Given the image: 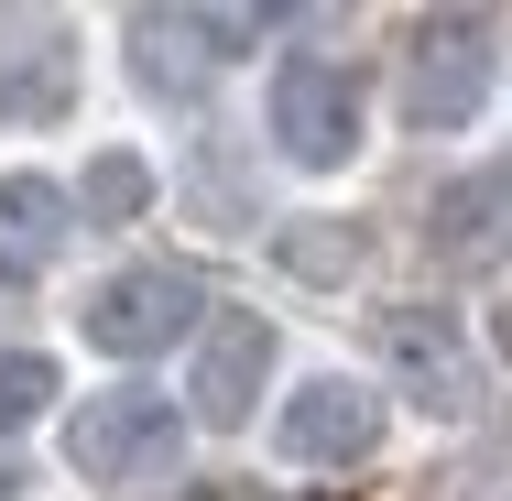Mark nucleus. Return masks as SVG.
I'll return each mask as SVG.
<instances>
[{
	"label": "nucleus",
	"instance_id": "10",
	"mask_svg": "<svg viewBox=\"0 0 512 501\" xmlns=\"http://www.w3.org/2000/svg\"><path fill=\"white\" fill-rule=\"evenodd\" d=\"M11 33H22V55H0V120H66V99H77L66 33L55 22H11Z\"/></svg>",
	"mask_w": 512,
	"mask_h": 501
},
{
	"label": "nucleus",
	"instance_id": "5",
	"mask_svg": "<svg viewBox=\"0 0 512 501\" xmlns=\"http://www.w3.org/2000/svg\"><path fill=\"white\" fill-rule=\"evenodd\" d=\"M425 251H436L447 273L512 262V164H480V175H458L447 197L425 207Z\"/></svg>",
	"mask_w": 512,
	"mask_h": 501
},
{
	"label": "nucleus",
	"instance_id": "14",
	"mask_svg": "<svg viewBox=\"0 0 512 501\" xmlns=\"http://www.w3.org/2000/svg\"><path fill=\"white\" fill-rule=\"evenodd\" d=\"M11 491H22V458H11V447H0V501H11Z\"/></svg>",
	"mask_w": 512,
	"mask_h": 501
},
{
	"label": "nucleus",
	"instance_id": "13",
	"mask_svg": "<svg viewBox=\"0 0 512 501\" xmlns=\"http://www.w3.org/2000/svg\"><path fill=\"white\" fill-rule=\"evenodd\" d=\"M44 403H55V360L11 349V360H0V436H11V425H33Z\"/></svg>",
	"mask_w": 512,
	"mask_h": 501
},
{
	"label": "nucleus",
	"instance_id": "12",
	"mask_svg": "<svg viewBox=\"0 0 512 501\" xmlns=\"http://www.w3.org/2000/svg\"><path fill=\"white\" fill-rule=\"evenodd\" d=\"M77 207H88V229H99V218H142V207H153V164H142V153H99Z\"/></svg>",
	"mask_w": 512,
	"mask_h": 501
},
{
	"label": "nucleus",
	"instance_id": "8",
	"mask_svg": "<svg viewBox=\"0 0 512 501\" xmlns=\"http://www.w3.org/2000/svg\"><path fill=\"white\" fill-rule=\"evenodd\" d=\"M404 109L425 120V131H458V120L480 109V22H469V11H447V22L414 33V88H404Z\"/></svg>",
	"mask_w": 512,
	"mask_h": 501
},
{
	"label": "nucleus",
	"instance_id": "1",
	"mask_svg": "<svg viewBox=\"0 0 512 501\" xmlns=\"http://www.w3.org/2000/svg\"><path fill=\"white\" fill-rule=\"evenodd\" d=\"M175 447H186V414H175V393H142V382L88 393L77 425H66V469H77L88 491H131V480L164 469Z\"/></svg>",
	"mask_w": 512,
	"mask_h": 501
},
{
	"label": "nucleus",
	"instance_id": "7",
	"mask_svg": "<svg viewBox=\"0 0 512 501\" xmlns=\"http://www.w3.org/2000/svg\"><path fill=\"white\" fill-rule=\"evenodd\" d=\"M77 240V197L44 175H0V284H44Z\"/></svg>",
	"mask_w": 512,
	"mask_h": 501
},
{
	"label": "nucleus",
	"instance_id": "11",
	"mask_svg": "<svg viewBox=\"0 0 512 501\" xmlns=\"http://www.w3.org/2000/svg\"><path fill=\"white\" fill-rule=\"evenodd\" d=\"M273 251H284V273H306V284H349V273H360V229H338V218H295Z\"/></svg>",
	"mask_w": 512,
	"mask_h": 501
},
{
	"label": "nucleus",
	"instance_id": "6",
	"mask_svg": "<svg viewBox=\"0 0 512 501\" xmlns=\"http://www.w3.org/2000/svg\"><path fill=\"white\" fill-rule=\"evenodd\" d=\"M262 371H273V327L262 316H218L197 338V371H186V414L197 425H251Z\"/></svg>",
	"mask_w": 512,
	"mask_h": 501
},
{
	"label": "nucleus",
	"instance_id": "15",
	"mask_svg": "<svg viewBox=\"0 0 512 501\" xmlns=\"http://www.w3.org/2000/svg\"><path fill=\"white\" fill-rule=\"evenodd\" d=\"M502 360H512V316H502Z\"/></svg>",
	"mask_w": 512,
	"mask_h": 501
},
{
	"label": "nucleus",
	"instance_id": "2",
	"mask_svg": "<svg viewBox=\"0 0 512 501\" xmlns=\"http://www.w3.org/2000/svg\"><path fill=\"white\" fill-rule=\"evenodd\" d=\"M273 142H284V164H349L360 153V77L338 66V55H284L273 66Z\"/></svg>",
	"mask_w": 512,
	"mask_h": 501
},
{
	"label": "nucleus",
	"instance_id": "3",
	"mask_svg": "<svg viewBox=\"0 0 512 501\" xmlns=\"http://www.w3.org/2000/svg\"><path fill=\"white\" fill-rule=\"evenodd\" d=\"M197 316H207V284H197V273L142 262V273H109L77 327H88V349H109V360H153V349H175Z\"/></svg>",
	"mask_w": 512,
	"mask_h": 501
},
{
	"label": "nucleus",
	"instance_id": "9",
	"mask_svg": "<svg viewBox=\"0 0 512 501\" xmlns=\"http://www.w3.org/2000/svg\"><path fill=\"white\" fill-rule=\"evenodd\" d=\"M382 360H393L436 414L469 403V338H458V316H436V305H393V316H382Z\"/></svg>",
	"mask_w": 512,
	"mask_h": 501
},
{
	"label": "nucleus",
	"instance_id": "4",
	"mask_svg": "<svg viewBox=\"0 0 512 501\" xmlns=\"http://www.w3.org/2000/svg\"><path fill=\"white\" fill-rule=\"evenodd\" d=\"M273 447L295 469H360L382 447V393L371 382H306V393L273 414Z\"/></svg>",
	"mask_w": 512,
	"mask_h": 501
}]
</instances>
